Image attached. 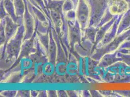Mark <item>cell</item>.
Here are the masks:
<instances>
[{
    "label": "cell",
    "mask_w": 130,
    "mask_h": 97,
    "mask_svg": "<svg viewBox=\"0 0 130 97\" xmlns=\"http://www.w3.org/2000/svg\"><path fill=\"white\" fill-rule=\"evenodd\" d=\"M129 3L126 0H109V10L113 15H120L129 10Z\"/></svg>",
    "instance_id": "6da1fadb"
},
{
    "label": "cell",
    "mask_w": 130,
    "mask_h": 97,
    "mask_svg": "<svg viewBox=\"0 0 130 97\" xmlns=\"http://www.w3.org/2000/svg\"><path fill=\"white\" fill-rule=\"evenodd\" d=\"M88 9L87 6L83 5L79 9L78 20L82 27L86 25L88 18Z\"/></svg>",
    "instance_id": "7a4b0ae2"
},
{
    "label": "cell",
    "mask_w": 130,
    "mask_h": 97,
    "mask_svg": "<svg viewBox=\"0 0 130 97\" xmlns=\"http://www.w3.org/2000/svg\"><path fill=\"white\" fill-rule=\"evenodd\" d=\"M20 47V42L19 40H14L9 45L8 51L10 54L12 55H15L18 52Z\"/></svg>",
    "instance_id": "3957f363"
},
{
    "label": "cell",
    "mask_w": 130,
    "mask_h": 97,
    "mask_svg": "<svg viewBox=\"0 0 130 97\" xmlns=\"http://www.w3.org/2000/svg\"><path fill=\"white\" fill-rule=\"evenodd\" d=\"M16 29V26L10 21H8L6 23L5 32L7 37H9L14 33Z\"/></svg>",
    "instance_id": "277c9868"
},
{
    "label": "cell",
    "mask_w": 130,
    "mask_h": 97,
    "mask_svg": "<svg viewBox=\"0 0 130 97\" xmlns=\"http://www.w3.org/2000/svg\"><path fill=\"white\" fill-rule=\"evenodd\" d=\"M52 17L54 21L55 24L57 25H59L61 21V17L60 16L58 13L56 11H53L52 13Z\"/></svg>",
    "instance_id": "5b68a950"
},
{
    "label": "cell",
    "mask_w": 130,
    "mask_h": 97,
    "mask_svg": "<svg viewBox=\"0 0 130 97\" xmlns=\"http://www.w3.org/2000/svg\"><path fill=\"white\" fill-rule=\"evenodd\" d=\"M55 48L54 43L52 42L51 44L50 45V53L51 54L50 57H51V59H53L54 58L55 55Z\"/></svg>",
    "instance_id": "8992f818"
},
{
    "label": "cell",
    "mask_w": 130,
    "mask_h": 97,
    "mask_svg": "<svg viewBox=\"0 0 130 97\" xmlns=\"http://www.w3.org/2000/svg\"><path fill=\"white\" fill-rule=\"evenodd\" d=\"M126 1H128V0H126Z\"/></svg>",
    "instance_id": "52a82bcc"
}]
</instances>
